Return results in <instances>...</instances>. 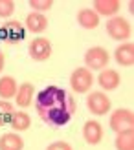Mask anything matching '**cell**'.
<instances>
[{
    "label": "cell",
    "instance_id": "obj_1",
    "mask_svg": "<svg viewBox=\"0 0 134 150\" xmlns=\"http://www.w3.org/2000/svg\"><path fill=\"white\" fill-rule=\"evenodd\" d=\"M35 108H37L39 117L48 126L63 128V126H66L72 121L73 114H76V108H77V103L72 97V93H68L64 88L51 84L37 93Z\"/></svg>",
    "mask_w": 134,
    "mask_h": 150
},
{
    "label": "cell",
    "instance_id": "obj_2",
    "mask_svg": "<svg viewBox=\"0 0 134 150\" xmlns=\"http://www.w3.org/2000/svg\"><path fill=\"white\" fill-rule=\"evenodd\" d=\"M108 51L101 46H94V48H88L85 51V68L90 70V71H101L105 70V66L108 64Z\"/></svg>",
    "mask_w": 134,
    "mask_h": 150
},
{
    "label": "cell",
    "instance_id": "obj_3",
    "mask_svg": "<svg viewBox=\"0 0 134 150\" xmlns=\"http://www.w3.org/2000/svg\"><path fill=\"white\" fill-rule=\"evenodd\" d=\"M94 84V75L90 70H86L85 66L76 68L70 75V88L76 93H86L90 92V88Z\"/></svg>",
    "mask_w": 134,
    "mask_h": 150
},
{
    "label": "cell",
    "instance_id": "obj_4",
    "mask_svg": "<svg viewBox=\"0 0 134 150\" xmlns=\"http://www.w3.org/2000/svg\"><path fill=\"white\" fill-rule=\"evenodd\" d=\"M110 130H114L116 134H120L123 130H130L134 126V114L129 108H116L108 119Z\"/></svg>",
    "mask_w": 134,
    "mask_h": 150
},
{
    "label": "cell",
    "instance_id": "obj_5",
    "mask_svg": "<svg viewBox=\"0 0 134 150\" xmlns=\"http://www.w3.org/2000/svg\"><path fill=\"white\" fill-rule=\"evenodd\" d=\"M107 33L112 37L114 40H129L132 35V26L129 20H125L123 17H112L107 22Z\"/></svg>",
    "mask_w": 134,
    "mask_h": 150
},
{
    "label": "cell",
    "instance_id": "obj_6",
    "mask_svg": "<svg viewBox=\"0 0 134 150\" xmlns=\"http://www.w3.org/2000/svg\"><path fill=\"white\" fill-rule=\"evenodd\" d=\"M28 53H29V57H31L33 61L42 62V61H46V59L51 57L53 48H51V42L48 39H44V37H35L28 46Z\"/></svg>",
    "mask_w": 134,
    "mask_h": 150
},
{
    "label": "cell",
    "instance_id": "obj_7",
    "mask_svg": "<svg viewBox=\"0 0 134 150\" xmlns=\"http://www.w3.org/2000/svg\"><path fill=\"white\" fill-rule=\"evenodd\" d=\"M26 37V28L17 20H9L0 26V40H6L7 44H17L24 40Z\"/></svg>",
    "mask_w": 134,
    "mask_h": 150
},
{
    "label": "cell",
    "instance_id": "obj_8",
    "mask_svg": "<svg viewBox=\"0 0 134 150\" xmlns=\"http://www.w3.org/2000/svg\"><path fill=\"white\" fill-rule=\"evenodd\" d=\"M86 108L94 115H105L110 110V99L103 92H92L86 97Z\"/></svg>",
    "mask_w": 134,
    "mask_h": 150
},
{
    "label": "cell",
    "instance_id": "obj_9",
    "mask_svg": "<svg viewBox=\"0 0 134 150\" xmlns=\"http://www.w3.org/2000/svg\"><path fill=\"white\" fill-rule=\"evenodd\" d=\"M33 97H35L33 84L31 82H22L17 88V93H15V103H17L19 108H28L33 103Z\"/></svg>",
    "mask_w": 134,
    "mask_h": 150
},
{
    "label": "cell",
    "instance_id": "obj_10",
    "mask_svg": "<svg viewBox=\"0 0 134 150\" xmlns=\"http://www.w3.org/2000/svg\"><path fill=\"white\" fill-rule=\"evenodd\" d=\"M83 137L88 145H98L103 139V126L98 121H94V119L86 121L83 125Z\"/></svg>",
    "mask_w": 134,
    "mask_h": 150
},
{
    "label": "cell",
    "instance_id": "obj_11",
    "mask_svg": "<svg viewBox=\"0 0 134 150\" xmlns=\"http://www.w3.org/2000/svg\"><path fill=\"white\" fill-rule=\"evenodd\" d=\"M98 82H99V86H101L103 90H107V92H112V90H116L118 86H120L121 77H120V73H118L116 70H112V68H105V70H101L99 77H98Z\"/></svg>",
    "mask_w": 134,
    "mask_h": 150
},
{
    "label": "cell",
    "instance_id": "obj_12",
    "mask_svg": "<svg viewBox=\"0 0 134 150\" xmlns=\"http://www.w3.org/2000/svg\"><path fill=\"white\" fill-rule=\"evenodd\" d=\"M114 59L120 66H132L134 64V44L132 42H123L116 48Z\"/></svg>",
    "mask_w": 134,
    "mask_h": 150
},
{
    "label": "cell",
    "instance_id": "obj_13",
    "mask_svg": "<svg viewBox=\"0 0 134 150\" xmlns=\"http://www.w3.org/2000/svg\"><path fill=\"white\" fill-rule=\"evenodd\" d=\"M92 9L96 11L101 17H114V15L120 11V7H121V2L120 0H94L92 2Z\"/></svg>",
    "mask_w": 134,
    "mask_h": 150
},
{
    "label": "cell",
    "instance_id": "obj_14",
    "mask_svg": "<svg viewBox=\"0 0 134 150\" xmlns=\"http://www.w3.org/2000/svg\"><path fill=\"white\" fill-rule=\"evenodd\" d=\"M77 24L83 29H94L99 26V15L92 7H83L77 11Z\"/></svg>",
    "mask_w": 134,
    "mask_h": 150
},
{
    "label": "cell",
    "instance_id": "obj_15",
    "mask_svg": "<svg viewBox=\"0 0 134 150\" xmlns=\"http://www.w3.org/2000/svg\"><path fill=\"white\" fill-rule=\"evenodd\" d=\"M46 28H48V18L44 17L42 13L31 11V13L26 17V29H28V31L39 35V33H42Z\"/></svg>",
    "mask_w": 134,
    "mask_h": 150
},
{
    "label": "cell",
    "instance_id": "obj_16",
    "mask_svg": "<svg viewBox=\"0 0 134 150\" xmlns=\"http://www.w3.org/2000/svg\"><path fill=\"white\" fill-rule=\"evenodd\" d=\"M0 150H24V139L15 132L4 134L0 136Z\"/></svg>",
    "mask_w": 134,
    "mask_h": 150
},
{
    "label": "cell",
    "instance_id": "obj_17",
    "mask_svg": "<svg viewBox=\"0 0 134 150\" xmlns=\"http://www.w3.org/2000/svg\"><path fill=\"white\" fill-rule=\"evenodd\" d=\"M9 125L15 132H24V130L29 128V125H31V117H29L24 110H15L11 119H9Z\"/></svg>",
    "mask_w": 134,
    "mask_h": 150
},
{
    "label": "cell",
    "instance_id": "obj_18",
    "mask_svg": "<svg viewBox=\"0 0 134 150\" xmlns=\"http://www.w3.org/2000/svg\"><path fill=\"white\" fill-rule=\"evenodd\" d=\"M17 81L9 75H4V77H0V99L2 101H9L11 97H15L17 93Z\"/></svg>",
    "mask_w": 134,
    "mask_h": 150
},
{
    "label": "cell",
    "instance_id": "obj_19",
    "mask_svg": "<svg viewBox=\"0 0 134 150\" xmlns=\"http://www.w3.org/2000/svg\"><path fill=\"white\" fill-rule=\"evenodd\" d=\"M116 150H134V130H123L116 136Z\"/></svg>",
    "mask_w": 134,
    "mask_h": 150
},
{
    "label": "cell",
    "instance_id": "obj_20",
    "mask_svg": "<svg viewBox=\"0 0 134 150\" xmlns=\"http://www.w3.org/2000/svg\"><path fill=\"white\" fill-rule=\"evenodd\" d=\"M13 112H15V108H13V104L9 101H2V99H0V126H4V125L9 123Z\"/></svg>",
    "mask_w": 134,
    "mask_h": 150
},
{
    "label": "cell",
    "instance_id": "obj_21",
    "mask_svg": "<svg viewBox=\"0 0 134 150\" xmlns=\"http://www.w3.org/2000/svg\"><path fill=\"white\" fill-rule=\"evenodd\" d=\"M28 6L31 7L35 13H42V11H50L53 6V0H29Z\"/></svg>",
    "mask_w": 134,
    "mask_h": 150
},
{
    "label": "cell",
    "instance_id": "obj_22",
    "mask_svg": "<svg viewBox=\"0 0 134 150\" xmlns=\"http://www.w3.org/2000/svg\"><path fill=\"white\" fill-rule=\"evenodd\" d=\"M15 11V2L13 0H0V18L11 17Z\"/></svg>",
    "mask_w": 134,
    "mask_h": 150
},
{
    "label": "cell",
    "instance_id": "obj_23",
    "mask_svg": "<svg viewBox=\"0 0 134 150\" xmlns=\"http://www.w3.org/2000/svg\"><path fill=\"white\" fill-rule=\"evenodd\" d=\"M46 150H73L70 143H66V141H55V143H51L46 146Z\"/></svg>",
    "mask_w": 134,
    "mask_h": 150
},
{
    "label": "cell",
    "instance_id": "obj_24",
    "mask_svg": "<svg viewBox=\"0 0 134 150\" xmlns=\"http://www.w3.org/2000/svg\"><path fill=\"white\" fill-rule=\"evenodd\" d=\"M4 62H6V59H4V51L0 50V71L4 70Z\"/></svg>",
    "mask_w": 134,
    "mask_h": 150
}]
</instances>
